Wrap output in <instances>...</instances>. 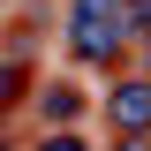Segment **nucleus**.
<instances>
[{"mask_svg":"<svg viewBox=\"0 0 151 151\" xmlns=\"http://www.w3.org/2000/svg\"><path fill=\"white\" fill-rule=\"evenodd\" d=\"M38 151H91V136H76V129H53V136H38Z\"/></svg>","mask_w":151,"mask_h":151,"instance_id":"5","label":"nucleus"},{"mask_svg":"<svg viewBox=\"0 0 151 151\" xmlns=\"http://www.w3.org/2000/svg\"><path fill=\"white\" fill-rule=\"evenodd\" d=\"M98 106H106V129H113V136H129V129H151V83L129 68V60H121V76L106 83V98H98Z\"/></svg>","mask_w":151,"mask_h":151,"instance_id":"2","label":"nucleus"},{"mask_svg":"<svg viewBox=\"0 0 151 151\" xmlns=\"http://www.w3.org/2000/svg\"><path fill=\"white\" fill-rule=\"evenodd\" d=\"M15 98H23V60H15V53H0V113L15 106Z\"/></svg>","mask_w":151,"mask_h":151,"instance_id":"4","label":"nucleus"},{"mask_svg":"<svg viewBox=\"0 0 151 151\" xmlns=\"http://www.w3.org/2000/svg\"><path fill=\"white\" fill-rule=\"evenodd\" d=\"M83 113H91V91L68 83V76H53V83L38 91V121H45V129H76Z\"/></svg>","mask_w":151,"mask_h":151,"instance_id":"3","label":"nucleus"},{"mask_svg":"<svg viewBox=\"0 0 151 151\" xmlns=\"http://www.w3.org/2000/svg\"><path fill=\"white\" fill-rule=\"evenodd\" d=\"M68 60L76 68H106V76L121 60H136L121 0H68Z\"/></svg>","mask_w":151,"mask_h":151,"instance_id":"1","label":"nucleus"},{"mask_svg":"<svg viewBox=\"0 0 151 151\" xmlns=\"http://www.w3.org/2000/svg\"><path fill=\"white\" fill-rule=\"evenodd\" d=\"M30 8H45V0H30Z\"/></svg>","mask_w":151,"mask_h":151,"instance_id":"8","label":"nucleus"},{"mask_svg":"<svg viewBox=\"0 0 151 151\" xmlns=\"http://www.w3.org/2000/svg\"><path fill=\"white\" fill-rule=\"evenodd\" d=\"M0 151H8V136H0Z\"/></svg>","mask_w":151,"mask_h":151,"instance_id":"7","label":"nucleus"},{"mask_svg":"<svg viewBox=\"0 0 151 151\" xmlns=\"http://www.w3.org/2000/svg\"><path fill=\"white\" fill-rule=\"evenodd\" d=\"M113 151H151V144H144V129H129V136H121Z\"/></svg>","mask_w":151,"mask_h":151,"instance_id":"6","label":"nucleus"}]
</instances>
